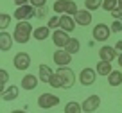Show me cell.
Returning a JSON list of instances; mask_svg holds the SVG:
<instances>
[{
	"mask_svg": "<svg viewBox=\"0 0 122 113\" xmlns=\"http://www.w3.org/2000/svg\"><path fill=\"white\" fill-rule=\"evenodd\" d=\"M32 32H34V27L29 23V20H22L16 23L15 31H13V38L16 43H27L32 38Z\"/></svg>",
	"mask_w": 122,
	"mask_h": 113,
	"instance_id": "1",
	"label": "cell"
},
{
	"mask_svg": "<svg viewBox=\"0 0 122 113\" xmlns=\"http://www.w3.org/2000/svg\"><path fill=\"white\" fill-rule=\"evenodd\" d=\"M56 74L61 77V81H63V90H68V88H72L74 84H76V74L72 72V68L68 67H59L56 70Z\"/></svg>",
	"mask_w": 122,
	"mask_h": 113,
	"instance_id": "2",
	"label": "cell"
},
{
	"mask_svg": "<svg viewBox=\"0 0 122 113\" xmlns=\"http://www.w3.org/2000/svg\"><path fill=\"white\" fill-rule=\"evenodd\" d=\"M36 16V7L32 4H25V5H18L16 11L13 13V18H16L18 22L22 20H30Z\"/></svg>",
	"mask_w": 122,
	"mask_h": 113,
	"instance_id": "3",
	"label": "cell"
},
{
	"mask_svg": "<svg viewBox=\"0 0 122 113\" xmlns=\"http://www.w3.org/2000/svg\"><path fill=\"white\" fill-rule=\"evenodd\" d=\"M92 36H93L95 41L104 43V41H108V38L111 36V27L106 25V23H97V25L93 27V31H92Z\"/></svg>",
	"mask_w": 122,
	"mask_h": 113,
	"instance_id": "4",
	"label": "cell"
},
{
	"mask_svg": "<svg viewBox=\"0 0 122 113\" xmlns=\"http://www.w3.org/2000/svg\"><path fill=\"white\" fill-rule=\"evenodd\" d=\"M97 79V70L95 68H90V67H84L83 70L79 72V83L83 86H92Z\"/></svg>",
	"mask_w": 122,
	"mask_h": 113,
	"instance_id": "5",
	"label": "cell"
},
{
	"mask_svg": "<svg viewBox=\"0 0 122 113\" xmlns=\"http://www.w3.org/2000/svg\"><path fill=\"white\" fill-rule=\"evenodd\" d=\"M57 104H59V97L54 95V93H41L38 97V106L41 109H50Z\"/></svg>",
	"mask_w": 122,
	"mask_h": 113,
	"instance_id": "6",
	"label": "cell"
},
{
	"mask_svg": "<svg viewBox=\"0 0 122 113\" xmlns=\"http://www.w3.org/2000/svg\"><path fill=\"white\" fill-rule=\"evenodd\" d=\"M13 65H15L16 70L25 72L30 67V56L27 52H16V56L13 57Z\"/></svg>",
	"mask_w": 122,
	"mask_h": 113,
	"instance_id": "7",
	"label": "cell"
},
{
	"mask_svg": "<svg viewBox=\"0 0 122 113\" xmlns=\"http://www.w3.org/2000/svg\"><path fill=\"white\" fill-rule=\"evenodd\" d=\"M52 59H54V63H56L57 67H68L70 61H72V54H70L66 49H59V50L54 52Z\"/></svg>",
	"mask_w": 122,
	"mask_h": 113,
	"instance_id": "8",
	"label": "cell"
},
{
	"mask_svg": "<svg viewBox=\"0 0 122 113\" xmlns=\"http://www.w3.org/2000/svg\"><path fill=\"white\" fill-rule=\"evenodd\" d=\"M68 40H70V36H68V32H66V31H63V29H54V32H52V41H54V45H56V47L65 49L66 43H68Z\"/></svg>",
	"mask_w": 122,
	"mask_h": 113,
	"instance_id": "9",
	"label": "cell"
},
{
	"mask_svg": "<svg viewBox=\"0 0 122 113\" xmlns=\"http://www.w3.org/2000/svg\"><path fill=\"white\" fill-rule=\"evenodd\" d=\"M83 111L84 113H93L95 109H99V106H101V97L99 95H90V97H86L83 101Z\"/></svg>",
	"mask_w": 122,
	"mask_h": 113,
	"instance_id": "10",
	"label": "cell"
},
{
	"mask_svg": "<svg viewBox=\"0 0 122 113\" xmlns=\"http://www.w3.org/2000/svg\"><path fill=\"white\" fill-rule=\"evenodd\" d=\"M74 20H76V23L77 25H83V27H86V25H90L92 23V11L90 9H79V11L74 15Z\"/></svg>",
	"mask_w": 122,
	"mask_h": 113,
	"instance_id": "11",
	"label": "cell"
},
{
	"mask_svg": "<svg viewBox=\"0 0 122 113\" xmlns=\"http://www.w3.org/2000/svg\"><path fill=\"white\" fill-rule=\"evenodd\" d=\"M99 57L101 59H106V61H113L118 57V50L111 45H102L99 50Z\"/></svg>",
	"mask_w": 122,
	"mask_h": 113,
	"instance_id": "12",
	"label": "cell"
},
{
	"mask_svg": "<svg viewBox=\"0 0 122 113\" xmlns=\"http://www.w3.org/2000/svg\"><path fill=\"white\" fill-rule=\"evenodd\" d=\"M18 93H20V90H18V86H15V84H11V86H5L4 90H2V93H0V99L4 102H9V101H15V99H18Z\"/></svg>",
	"mask_w": 122,
	"mask_h": 113,
	"instance_id": "13",
	"label": "cell"
},
{
	"mask_svg": "<svg viewBox=\"0 0 122 113\" xmlns=\"http://www.w3.org/2000/svg\"><path fill=\"white\" fill-rule=\"evenodd\" d=\"M38 83H40V77L38 75H34V74H27V75H23L22 77V88L23 90H34L36 86H38Z\"/></svg>",
	"mask_w": 122,
	"mask_h": 113,
	"instance_id": "14",
	"label": "cell"
},
{
	"mask_svg": "<svg viewBox=\"0 0 122 113\" xmlns=\"http://www.w3.org/2000/svg\"><path fill=\"white\" fill-rule=\"evenodd\" d=\"M13 41H15L13 34H9L7 31H0V50L2 52H7L13 47Z\"/></svg>",
	"mask_w": 122,
	"mask_h": 113,
	"instance_id": "15",
	"label": "cell"
},
{
	"mask_svg": "<svg viewBox=\"0 0 122 113\" xmlns=\"http://www.w3.org/2000/svg\"><path fill=\"white\" fill-rule=\"evenodd\" d=\"M76 20H74V16H70V15H61V22H59V29H63V31H66V32H72L74 29H76Z\"/></svg>",
	"mask_w": 122,
	"mask_h": 113,
	"instance_id": "16",
	"label": "cell"
},
{
	"mask_svg": "<svg viewBox=\"0 0 122 113\" xmlns=\"http://www.w3.org/2000/svg\"><path fill=\"white\" fill-rule=\"evenodd\" d=\"M50 36V27L49 25H41V27H34V32H32V38L36 41H43Z\"/></svg>",
	"mask_w": 122,
	"mask_h": 113,
	"instance_id": "17",
	"label": "cell"
},
{
	"mask_svg": "<svg viewBox=\"0 0 122 113\" xmlns=\"http://www.w3.org/2000/svg\"><path fill=\"white\" fill-rule=\"evenodd\" d=\"M38 77H40V81H41V83H47L49 84V81H50V77H52V68L49 67V65H45V63H41L40 65V68H38Z\"/></svg>",
	"mask_w": 122,
	"mask_h": 113,
	"instance_id": "18",
	"label": "cell"
},
{
	"mask_svg": "<svg viewBox=\"0 0 122 113\" xmlns=\"http://www.w3.org/2000/svg\"><path fill=\"white\" fill-rule=\"evenodd\" d=\"M95 70H97V74H99V75H104V77H108V74H110V72L113 70V67H111V61L99 59V61H97Z\"/></svg>",
	"mask_w": 122,
	"mask_h": 113,
	"instance_id": "19",
	"label": "cell"
},
{
	"mask_svg": "<svg viewBox=\"0 0 122 113\" xmlns=\"http://www.w3.org/2000/svg\"><path fill=\"white\" fill-rule=\"evenodd\" d=\"M108 83H110V86H120L122 84V72L111 70L108 74Z\"/></svg>",
	"mask_w": 122,
	"mask_h": 113,
	"instance_id": "20",
	"label": "cell"
},
{
	"mask_svg": "<svg viewBox=\"0 0 122 113\" xmlns=\"http://www.w3.org/2000/svg\"><path fill=\"white\" fill-rule=\"evenodd\" d=\"M65 49H66V50H68V52H70V54L74 56V54H77V52L81 50V41L77 40V38H70Z\"/></svg>",
	"mask_w": 122,
	"mask_h": 113,
	"instance_id": "21",
	"label": "cell"
},
{
	"mask_svg": "<svg viewBox=\"0 0 122 113\" xmlns=\"http://www.w3.org/2000/svg\"><path fill=\"white\" fill-rule=\"evenodd\" d=\"M83 111V106L76 101H68L65 104V113H81Z\"/></svg>",
	"mask_w": 122,
	"mask_h": 113,
	"instance_id": "22",
	"label": "cell"
},
{
	"mask_svg": "<svg viewBox=\"0 0 122 113\" xmlns=\"http://www.w3.org/2000/svg\"><path fill=\"white\" fill-rule=\"evenodd\" d=\"M66 11V0H56L54 2V13L56 15H65Z\"/></svg>",
	"mask_w": 122,
	"mask_h": 113,
	"instance_id": "23",
	"label": "cell"
},
{
	"mask_svg": "<svg viewBox=\"0 0 122 113\" xmlns=\"http://www.w3.org/2000/svg\"><path fill=\"white\" fill-rule=\"evenodd\" d=\"M102 2L104 0H84V7L90 11H95V9L102 7Z\"/></svg>",
	"mask_w": 122,
	"mask_h": 113,
	"instance_id": "24",
	"label": "cell"
},
{
	"mask_svg": "<svg viewBox=\"0 0 122 113\" xmlns=\"http://www.w3.org/2000/svg\"><path fill=\"white\" fill-rule=\"evenodd\" d=\"M117 7H118V0H104V2H102V9L108 11V13H111L113 9H117Z\"/></svg>",
	"mask_w": 122,
	"mask_h": 113,
	"instance_id": "25",
	"label": "cell"
},
{
	"mask_svg": "<svg viewBox=\"0 0 122 113\" xmlns=\"http://www.w3.org/2000/svg\"><path fill=\"white\" fill-rule=\"evenodd\" d=\"M9 23H11V15H7V13H2L0 15V29L5 31L9 27Z\"/></svg>",
	"mask_w": 122,
	"mask_h": 113,
	"instance_id": "26",
	"label": "cell"
},
{
	"mask_svg": "<svg viewBox=\"0 0 122 113\" xmlns=\"http://www.w3.org/2000/svg\"><path fill=\"white\" fill-rule=\"evenodd\" d=\"M49 84H50L52 88H63V81H61V77H59V75L56 74V72L52 74V77H50Z\"/></svg>",
	"mask_w": 122,
	"mask_h": 113,
	"instance_id": "27",
	"label": "cell"
},
{
	"mask_svg": "<svg viewBox=\"0 0 122 113\" xmlns=\"http://www.w3.org/2000/svg\"><path fill=\"white\" fill-rule=\"evenodd\" d=\"M77 11H79V9H77V4H76V2H74V0H66V11H65L66 15L74 16Z\"/></svg>",
	"mask_w": 122,
	"mask_h": 113,
	"instance_id": "28",
	"label": "cell"
},
{
	"mask_svg": "<svg viewBox=\"0 0 122 113\" xmlns=\"http://www.w3.org/2000/svg\"><path fill=\"white\" fill-rule=\"evenodd\" d=\"M7 81H9V74L5 68H2L0 70V90H4L5 86H7Z\"/></svg>",
	"mask_w": 122,
	"mask_h": 113,
	"instance_id": "29",
	"label": "cell"
},
{
	"mask_svg": "<svg viewBox=\"0 0 122 113\" xmlns=\"http://www.w3.org/2000/svg\"><path fill=\"white\" fill-rule=\"evenodd\" d=\"M59 22H61V16H52V18L49 20V23H47V25L50 27V29H59Z\"/></svg>",
	"mask_w": 122,
	"mask_h": 113,
	"instance_id": "30",
	"label": "cell"
},
{
	"mask_svg": "<svg viewBox=\"0 0 122 113\" xmlns=\"http://www.w3.org/2000/svg\"><path fill=\"white\" fill-rule=\"evenodd\" d=\"M111 32H120L122 31V22L120 20H113V23H111Z\"/></svg>",
	"mask_w": 122,
	"mask_h": 113,
	"instance_id": "31",
	"label": "cell"
},
{
	"mask_svg": "<svg viewBox=\"0 0 122 113\" xmlns=\"http://www.w3.org/2000/svg\"><path fill=\"white\" fill-rule=\"evenodd\" d=\"M47 16V5H43V7H36V18H45Z\"/></svg>",
	"mask_w": 122,
	"mask_h": 113,
	"instance_id": "32",
	"label": "cell"
},
{
	"mask_svg": "<svg viewBox=\"0 0 122 113\" xmlns=\"http://www.w3.org/2000/svg\"><path fill=\"white\" fill-rule=\"evenodd\" d=\"M111 16H113V20H120L122 22V7H117L111 11Z\"/></svg>",
	"mask_w": 122,
	"mask_h": 113,
	"instance_id": "33",
	"label": "cell"
},
{
	"mask_svg": "<svg viewBox=\"0 0 122 113\" xmlns=\"http://www.w3.org/2000/svg\"><path fill=\"white\" fill-rule=\"evenodd\" d=\"M29 4H32L34 7H43V5H47V0H30Z\"/></svg>",
	"mask_w": 122,
	"mask_h": 113,
	"instance_id": "34",
	"label": "cell"
},
{
	"mask_svg": "<svg viewBox=\"0 0 122 113\" xmlns=\"http://www.w3.org/2000/svg\"><path fill=\"white\" fill-rule=\"evenodd\" d=\"M13 2H15V4H16V7H18V5H25L27 2H30V0H13Z\"/></svg>",
	"mask_w": 122,
	"mask_h": 113,
	"instance_id": "35",
	"label": "cell"
},
{
	"mask_svg": "<svg viewBox=\"0 0 122 113\" xmlns=\"http://www.w3.org/2000/svg\"><path fill=\"white\" fill-rule=\"evenodd\" d=\"M115 49H117L118 52H122V40H120V41H117V43H115Z\"/></svg>",
	"mask_w": 122,
	"mask_h": 113,
	"instance_id": "36",
	"label": "cell"
},
{
	"mask_svg": "<svg viewBox=\"0 0 122 113\" xmlns=\"http://www.w3.org/2000/svg\"><path fill=\"white\" fill-rule=\"evenodd\" d=\"M117 61H118V67L122 68V52H118V57H117Z\"/></svg>",
	"mask_w": 122,
	"mask_h": 113,
	"instance_id": "37",
	"label": "cell"
},
{
	"mask_svg": "<svg viewBox=\"0 0 122 113\" xmlns=\"http://www.w3.org/2000/svg\"><path fill=\"white\" fill-rule=\"evenodd\" d=\"M118 7H122V0H118Z\"/></svg>",
	"mask_w": 122,
	"mask_h": 113,
	"instance_id": "38",
	"label": "cell"
}]
</instances>
